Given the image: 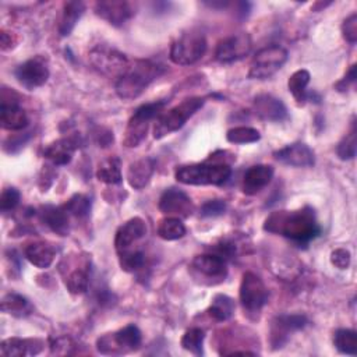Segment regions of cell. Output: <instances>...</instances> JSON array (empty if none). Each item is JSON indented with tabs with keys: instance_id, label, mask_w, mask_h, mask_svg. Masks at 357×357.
<instances>
[{
	"instance_id": "3957f363",
	"label": "cell",
	"mask_w": 357,
	"mask_h": 357,
	"mask_svg": "<svg viewBox=\"0 0 357 357\" xmlns=\"http://www.w3.org/2000/svg\"><path fill=\"white\" fill-rule=\"evenodd\" d=\"M231 169L227 163L218 160H206L180 166L174 172V177L181 184L188 185H222L229 180Z\"/></svg>"
},
{
	"instance_id": "f1b7e54d",
	"label": "cell",
	"mask_w": 357,
	"mask_h": 357,
	"mask_svg": "<svg viewBox=\"0 0 357 357\" xmlns=\"http://www.w3.org/2000/svg\"><path fill=\"white\" fill-rule=\"evenodd\" d=\"M1 311L13 317L22 318L32 312V305L24 296L18 293H8L1 298Z\"/></svg>"
},
{
	"instance_id": "30bf717a",
	"label": "cell",
	"mask_w": 357,
	"mask_h": 357,
	"mask_svg": "<svg viewBox=\"0 0 357 357\" xmlns=\"http://www.w3.org/2000/svg\"><path fill=\"white\" fill-rule=\"evenodd\" d=\"M287 57V50L279 45L262 47L252 57L248 77L252 79H266L286 63Z\"/></svg>"
},
{
	"instance_id": "f546056e",
	"label": "cell",
	"mask_w": 357,
	"mask_h": 357,
	"mask_svg": "<svg viewBox=\"0 0 357 357\" xmlns=\"http://www.w3.org/2000/svg\"><path fill=\"white\" fill-rule=\"evenodd\" d=\"M208 315L218 321V322H223L231 318L233 312H234V301L233 298H230L226 294H216L212 298V303L209 305V308L206 310Z\"/></svg>"
},
{
	"instance_id": "ee69618b",
	"label": "cell",
	"mask_w": 357,
	"mask_h": 357,
	"mask_svg": "<svg viewBox=\"0 0 357 357\" xmlns=\"http://www.w3.org/2000/svg\"><path fill=\"white\" fill-rule=\"evenodd\" d=\"M356 84V64H351L347 74L344 75L343 79H340L335 88L339 91V92H346L350 86H354Z\"/></svg>"
},
{
	"instance_id": "4fadbf2b",
	"label": "cell",
	"mask_w": 357,
	"mask_h": 357,
	"mask_svg": "<svg viewBox=\"0 0 357 357\" xmlns=\"http://www.w3.org/2000/svg\"><path fill=\"white\" fill-rule=\"evenodd\" d=\"M49 66L47 60L42 56H33L20 64L14 70V75L17 81L26 89H36L46 84L49 78Z\"/></svg>"
},
{
	"instance_id": "d6a6232c",
	"label": "cell",
	"mask_w": 357,
	"mask_h": 357,
	"mask_svg": "<svg viewBox=\"0 0 357 357\" xmlns=\"http://www.w3.org/2000/svg\"><path fill=\"white\" fill-rule=\"evenodd\" d=\"M158 234L160 238L167 241L178 240L185 234V226L178 218L167 216L159 222Z\"/></svg>"
},
{
	"instance_id": "8fae6325",
	"label": "cell",
	"mask_w": 357,
	"mask_h": 357,
	"mask_svg": "<svg viewBox=\"0 0 357 357\" xmlns=\"http://www.w3.org/2000/svg\"><path fill=\"white\" fill-rule=\"evenodd\" d=\"M191 273L208 284H216L227 276L226 259L215 252L197 255L191 262Z\"/></svg>"
},
{
	"instance_id": "ab89813d",
	"label": "cell",
	"mask_w": 357,
	"mask_h": 357,
	"mask_svg": "<svg viewBox=\"0 0 357 357\" xmlns=\"http://www.w3.org/2000/svg\"><path fill=\"white\" fill-rule=\"evenodd\" d=\"M20 198H21V194H20V191L17 188L6 187L1 191V195H0V209L3 212L13 211L18 205Z\"/></svg>"
},
{
	"instance_id": "d4e9b609",
	"label": "cell",
	"mask_w": 357,
	"mask_h": 357,
	"mask_svg": "<svg viewBox=\"0 0 357 357\" xmlns=\"http://www.w3.org/2000/svg\"><path fill=\"white\" fill-rule=\"evenodd\" d=\"M43 349L40 339L8 337L1 342V354L6 357H22L38 354Z\"/></svg>"
},
{
	"instance_id": "f35d334b",
	"label": "cell",
	"mask_w": 357,
	"mask_h": 357,
	"mask_svg": "<svg viewBox=\"0 0 357 357\" xmlns=\"http://www.w3.org/2000/svg\"><path fill=\"white\" fill-rule=\"evenodd\" d=\"M356 123H351L350 131L342 138L336 146V153L342 160H350L356 156Z\"/></svg>"
},
{
	"instance_id": "7402d4cb",
	"label": "cell",
	"mask_w": 357,
	"mask_h": 357,
	"mask_svg": "<svg viewBox=\"0 0 357 357\" xmlns=\"http://www.w3.org/2000/svg\"><path fill=\"white\" fill-rule=\"evenodd\" d=\"M273 167L271 165H255L247 169L243 176V192L247 195H254L265 188L272 177H273Z\"/></svg>"
},
{
	"instance_id": "e575fe53",
	"label": "cell",
	"mask_w": 357,
	"mask_h": 357,
	"mask_svg": "<svg viewBox=\"0 0 357 357\" xmlns=\"http://www.w3.org/2000/svg\"><path fill=\"white\" fill-rule=\"evenodd\" d=\"M204 339H205V331L201 328H190L184 332L180 344L184 350L192 353L194 356H202L204 354Z\"/></svg>"
},
{
	"instance_id": "cb8c5ba5",
	"label": "cell",
	"mask_w": 357,
	"mask_h": 357,
	"mask_svg": "<svg viewBox=\"0 0 357 357\" xmlns=\"http://www.w3.org/2000/svg\"><path fill=\"white\" fill-rule=\"evenodd\" d=\"M40 220L56 234L68 236L70 233V215L64 206L45 205L39 211Z\"/></svg>"
},
{
	"instance_id": "4316f807",
	"label": "cell",
	"mask_w": 357,
	"mask_h": 357,
	"mask_svg": "<svg viewBox=\"0 0 357 357\" xmlns=\"http://www.w3.org/2000/svg\"><path fill=\"white\" fill-rule=\"evenodd\" d=\"M25 258L36 268H49L56 257V250L46 241H32L24 250Z\"/></svg>"
},
{
	"instance_id": "7a4b0ae2",
	"label": "cell",
	"mask_w": 357,
	"mask_h": 357,
	"mask_svg": "<svg viewBox=\"0 0 357 357\" xmlns=\"http://www.w3.org/2000/svg\"><path fill=\"white\" fill-rule=\"evenodd\" d=\"M163 71V66L148 59H137L128 63L124 73L116 81L114 89L117 96L126 100L138 98Z\"/></svg>"
},
{
	"instance_id": "ffe728a7",
	"label": "cell",
	"mask_w": 357,
	"mask_h": 357,
	"mask_svg": "<svg viewBox=\"0 0 357 357\" xmlns=\"http://www.w3.org/2000/svg\"><path fill=\"white\" fill-rule=\"evenodd\" d=\"M273 158L278 162L293 167H310L315 163L312 149L303 142H296L279 151H275Z\"/></svg>"
},
{
	"instance_id": "8d00e7d4",
	"label": "cell",
	"mask_w": 357,
	"mask_h": 357,
	"mask_svg": "<svg viewBox=\"0 0 357 357\" xmlns=\"http://www.w3.org/2000/svg\"><path fill=\"white\" fill-rule=\"evenodd\" d=\"M63 206L68 215L75 218H85L91 211V199L84 194H74Z\"/></svg>"
},
{
	"instance_id": "52a82bcc",
	"label": "cell",
	"mask_w": 357,
	"mask_h": 357,
	"mask_svg": "<svg viewBox=\"0 0 357 357\" xmlns=\"http://www.w3.org/2000/svg\"><path fill=\"white\" fill-rule=\"evenodd\" d=\"M205 35L191 29L181 33L170 47V60L178 66H190L197 63L206 52Z\"/></svg>"
},
{
	"instance_id": "ba28073f",
	"label": "cell",
	"mask_w": 357,
	"mask_h": 357,
	"mask_svg": "<svg viewBox=\"0 0 357 357\" xmlns=\"http://www.w3.org/2000/svg\"><path fill=\"white\" fill-rule=\"evenodd\" d=\"M142 335L138 326L135 325H127L117 332L106 333L98 337L96 340V349L100 354L106 356H117V354H126L128 351L137 350L141 346Z\"/></svg>"
},
{
	"instance_id": "9c48e42d",
	"label": "cell",
	"mask_w": 357,
	"mask_h": 357,
	"mask_svg": "<svg viewBox=\"0 0 357 357\" xmlns=\"http://www.w3.org/2000/svg\"><path fill=\"white\" fill-rule=\"evenodd\" d=\"M238 297L243 310L250 318L255 319L268 301V289L258 275L245 272L241 278Z\"/></svg>"
},
{
	"instance_id": "484cf974",
	"label": "cell",
	"mask_w": 357,
	"mask_h": 357,
	"mask_svg": "<svg viewBox=\"0 0 357 357\" xmlns=\"http://www.w3.org/2000/svg\"><path fill=\"white\" fill-rule=\"evenodd\" d=\"M155 160L152 158H141L132 162L127 170V181L134 190H142L155 172Z\"/></svg>"
},
{
	"instance_id": "9a60e30c",
	"label": "cell",
	"mask_w": 357,
	"mask_h": 357,
	"mask_svg": "<svg viewBox=\"0 0 357 357\" xmlns=\"http://www.w3.org/2000/svg\"><path fill=\"white\" fill-rule=\"evenodd\" d=\"M308 324L305 315L291 314V315H279L271 324V336L269 342L273 350L280 349L286 344L290 335L296 331L303 329Z\"/></svg>"
},
{
	"instance_id": "ac0fdd59",
	"label": "cell",
	"mask_w": 357,
	"mask_h": 357,
	"mask_svg": "<svg viewBox=\"0 0 357 357\" xmlns=\"http://www.w3.org/2000/svg\"><path fill=\"white\" fill-rule=\"evenodd\" d=\"M93 10L98 17L107 21L113 26H121L134 15L132 6L124 0L96 1Z\"/></svg>"
},
{
	"instance_id": "7bdbcfd3",
	"label": "cell",
	"mask_w": 357,
	"mask_h": 357,
	"mask_svg": "<svg viewBox=\"0 0 357 357\" xmlns=\"http://www.w3.org/2000/svg\"><path fill=\"white\" fill-rule=\"evenodd\" d=\"M351 261V255L346 248H336L331 252V262L337 269H347Z\"/></svg>"
},
{
	"instance_id": "1f68e13d",
	"label": "cell",
	"mask_w": 357,
	"mask_h": 357,
	"mask_svg": "<svg viewBox=\"0 0 357 357\" xmlns=\"http://www.w3.org/2000/svg\"><path fill=\"white\" fill-rule=\"evenodd\" d=\"M310 73L301 68L294 71L287 81V88L298 105H304L307 100V85L310 84Z\"/></svg>"
},
{
	"instance_id": "e0dca14e",
	"label": "cell",
	"mask_w": 357,
	"mask_h": 357,
	"mask_svg": "<svg viewBox=\"0 0 357 357\" xmlns=\"http://www.w3.org/2000/svg\"><path fill=\"white\" fill-rule=\"evenodd\" d=\"M159 211L167 216L187 218L192 213V201L183 191L176 187H170L163 191L158 202Z\"/></svg>"
},
{
	"instance_id": "4dcf8cb0",
	"label": "cell",
	"mask_w": 357,
	"mask_h": 357,
	"mask_svg": "<svg viewBox=\"0 0 357 357\" xmlns=\"http://www.w3.org/2000/svg\"><path fill=\"white\" fill-rule=\"evenodd\" d=\"M96 178L106 184H119L121 183V169L120 160L116 156L103 159L96 169Z\"/></svg>"
},
{
	"instance_id": "5bb4252c",
	"label": "cell",
	"mask_w": 357,
	"mask_h": 357,
	"mask_svg": "<svg viewBox=\"0 0 357 357\" xmlns=\"http://www.w3.org/2000/svg\"><path fill=\"white\" fill-rule=\"evenodd\" d=\"M146 234V223L142 218H131L123 223L114 236V248L117 255L141 248L139 241Z\"/></svg>"
},
{
	"instance_id": "603a6c76",
	"label": "cell",
	"mask_w": 357,
	"mask_h": 357,
	"mask_svg": "<svg viewBox=\"0 0 357 357\" xmlns=\"http://www.w3.org/2000/svg\"><path fill=\"white\" fill-rule=\"evenodd\" d=\"M78 148V141L74 137H67V138H60L49 144L45 151L43 156L52 162L54 166H64L71 162L73 155L75 149Z\"/></svg>"
},
{
	"instance_id": "f6af8a7d",
	"label": "cell",
	"mask_w": 357,
	"mask_h": 357,
	"mask_svg": "<svg viewBox=\"0 0 357 357\" xmlns=\"http://www.w3.org/2000/svg\"><path fill=\"white\" fill-rule=\"evenodd\" d=\"M17 36L7 29L0 31V47L1 50H10L17 45Z\"/></svg>"
},
{
	"instance_id": "7c38bea8",
	"label": "cell",
	"mask_w": 357,
	"mask_h": 357,
	"mask_svg": "<svg viewBox=\"0 0 357 357\" xmlns=\"http://www.w3.org/2000/svg\"><path fill=\"white\" fill-rule=\"evenodd\" d=\"M89 61L95 70L109 77H120L128 66L127 57L112 47L96 46L89 52Z\"/></svg>"
},
{
	"instance_id": "6da1fadb",
	"label": "cell",
	"mask_w": 357,
	"mask_h": 357,
	"mask_svg": "<svg viewBox=\"0 0 357 357\" xmlns=\"http://www.w3.org/2000/svg\"><path fill=\"white\" fill-rule=\"evenodd\" d=\"M264 230L272 234H280L297 244H308L321 234V226L315 213L305 206L297 211L272 212L264 222Z\"/></svg>"
},
{
	"instance_id": "83f0119b",
	"label": "cell",
	"mask_w": 357,
	"mask_h": 357,
	"mask_svg": "<svg viewBox=\"0 0 357 357\" xmlns=\"http://www.w3.org/2000/svg\"><path fill=\"white\" fill-rule=\"evenodd\" d=\"M84 11L85 4L82 1H66L63 4V13L59 22V33L61 36H68Z\"/></svg>"
},
{
	"instance_id": "b9f144b4",
	"label": "cell",
	"mask_w": 357,
	"mask_h": 357,
	"mask_svg": "<svg viewBox=\"0 0 357 357\" xmlns=\"http://www.w3.org/2000/svg\"><path fill=\"white\" fill-rule=\"evenodd\" d=\"M226 211V202L223 199H209L206 201L202 206H201V215L202 216H219L222 213H225Z\"/></svg>"
},
{
	"instance_id": "5b68a950",
	"label": "cell",
	"mask_w": 357,
	"mask_h": 357,
	"mask_svg": "<svg viewBox=\"0 0 357 357\" xmlns=\"http://www.w3.org/2000/svg\"><path fill=\"white\" fill-rule=\"evenodd\" d=\"M166 106L165 100H158V102H151V103H144L139 107L135 109L134 114L130 117L124 137H123V145L126 148H137L146 137L149 124L152 120L158 119L163 109Z\"/></svg>"
},
{
	"instance_id": "74e56055",
	"label": "cell",
	"mask_w": 357,
	"mask_h": 357,
	"mask_svg": "<svg viewBox=\"0 0 357 357\" xmlns=\"http://www.w3.org/2000/svg\"><path fill=\"white\" fill-rule=\"evenodd\" d=\"M119 264L123 271L135 272L144 266L145 252L142 248H138L134 251H127V252L119 254Z\"/></svg>"
},
{
	"instance_id": "d6986e66",
	"label": "cell",
	"mask_w": 357,
	"mask_h": 357,
	"mask_svg": "<svg viewBox=\"0 0 357 357\" xmlns=\"http://www.w3.org/2000/svg\"><path fill=\"white\" fill-rule=\"evenodd\" d=\"M252 110L255 116L264 121H283L287 119V109L284 103L269 95V93H261L254 98Z\"/></svg>"
},
{
	"instance_id": "836d02e7",
	"label": "cell",
	"mask_w": 357,
	"mask_h": 357,
	"mask_svg": "<svg viewBox=\"0 0 357 357\" xmlns=\"http://www.w3.org/2000/svg\"><path fill=\"white\" fill-rule=\"evenodd\" d=\"M335 347L349 356L357 354V333L353 329H337L333 335Z\"/></svg>"
},
{
	"instance_id": "bcb514c9",
	"label": "cell",
	"mask_w": 357,
	"mask_h": 357,
	"mask_svg": "<svg viewBox=\"0 0 357 357\" xmlns=\"http://www.w3.org/2000/svg\"><path fill=\"white\" fill-rule=\"evenodd\" d=\"M206 6H209V7H213V8H216V7H219V8H223V7H226V6H229V3L227 1H220V3H218V1H206L205 3Z\"/></svg>"
},
{
	"instance_id": "60d3db41",
	"label": "cell",
	"mask_w": 357,
	"mask_h": 357,
	"mask_svg": "<svg viewBox=\"0 0 357 357\" xmlns=\"http://www.w3.org/2000/svg\"><path fill=\"white\" fill-rule=\"evenodd\" d=\"M342 33L343 38L349 42V43H356L357 40V14L353 13L350 14L342 24Z\"/></svg>"
},
{
	"instance_id": "8992f818",
	"label": "cell",
	"mask_w": 357,
	"mask_h": 357,
	"mask_svg": "<svg viewBox=\"0 0 357 357\" xmlns=\"http://www.w3.org/2000/svg\"><path fill=\"white\" fill-rule=\"evenodd\" d=\"M59 268L64 286L71 294H82L88 290L91 272V257L88 254L68 255L61 261Z\"/></svg>"
},
{
	"instance_id": "2e32d148",
	"label": "cell",
	"mask_w": 357,
	"mask_h": 357,
	"mask_svg": "<svg viewBox=\"0 0 357 357\" xmlns=\"http://www.w3.org/2000/svg\"><path fill=\"white\" fill-rule=\"evenodd\" d=\"M252 40L245 32H240L222 39L215 50V57L220 63H231L243 59L251 50Z\"/></svg>"
},
{
	"instance_id": "d590c367",
	"label": "cell",
	"mask_w": 357,
	"mask_h": 357,
	"mask_svg": "<svg viewBox=\"0 0 357 357\" xmlns=\"http://www.w3.org/2000/svg\"><path fill=\"white\" fill-rule=\"evenodd\" d=\"M226 139L231 144H252L261 139V134L257 128L240 126L230 128L226 134Z\"/></svg>"
},
{
	"instance_id": "44dd1931",
	"label": "cell",
	"mask_w": 357,
	"mask_h": 357,
	"mask_svg": "<svg viewBox=\"0 0 357 357\" xmlns=\"http://www.w3.org/2000/svg\"><path fill=\"white\" fill-rule=\"evenodd\" d=\"M0 123L4 130H10V131H20L28 126V123H29L28 114L18 105L17 96L8 99L7 96L1 95Z\"/></svg>"
},
{
	"instance_id": "277c9868",
	"label": "cell",
	"mask_w": 357,
	"mask_h": 357,
	"mask_svg": "<svg viewBox=\"0 0 357 357\" xmlns=\"http://www.w3.org/2000/svg\"><path fill=\"white\" fill-rule=\"evenodd\" d=\"M205 103V98L202 96H190L176 105L174 107L169 109L167 112L162 113L153 126V138L160 139L177 130H180L185 121L195 114Z\"/></svg>"
}]
</instances>
